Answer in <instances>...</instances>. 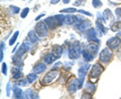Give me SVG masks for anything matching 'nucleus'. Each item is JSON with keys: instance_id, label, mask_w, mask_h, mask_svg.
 Returning <instances> with one entry per match:
<instances>
[{"instance_id": "ea45409f", "label": "nucleus", "mask_w": 121, "mask_h": 99, "mask_svg": "<svg viewBox=\"0 0 121 99\" xmlns=\"http://www.w3.org/2000/svg\"><path fill=\"white\" fill-rule=\"evenodd\" d=\"M81 98L82 99H85V98L86 99H91V98H92V96H91V94H89V93H84L81 96Z\"/></svg>"}, {"instance_id": "9b49d317", "label": "nucleus", "mask_w": 121, "mask_h": 99, "mask_svg": "<svg viewBox=\"0 0 121 99\" xmlns=\"http://www.w3.org/2000/svg\"><path fill=\"white\" fill-rule=\"evenodd\" d=\"M78 89L79 88H78L77 79H72L71 81H70V83L68 84V91H69V93L74 94Z\"/></svg>"}, {"instance_id": "c03bdc74", "label": "nucleus", "mask_w": 121, "mask_h": 99, "mask_svg": "<svg viewBox=\"0 0 121 99\" xmlns=\"http://www.w3.org/2000/svg\"><path fill=\"white\" fill-rule=\"evenodd\" d=\"M2 59H3V50L0 49V60L2 61Z\"/></svg>"}, {"instance_id": "e433bc0d", "label": "nucleus", "mask_w": 121, "mask_h": 99, "mask_svg": "<svg viewBox=\"0 0 121 99\" xmlns=\"http://www.w3.org/2000/svg\"><path fill=\"white\" fill-rule=\"evenodd\" d=\"M2 74L4 76L7 75V65L5 63H2Z\"/></svg>"}, {"instance_id": "a18cd8bd", "label": "nucleus", "mask_w": 121, "mask_h": 99, "mask_svg": "<svg viewBox=\"0 0 121 99\" xmlns=\"http://www.w3.org/2000/svg\"><path fill=\"white\" fill-rule=\"evenodd\" d=\"M60 0H51V3L52 4H56V3H59Z\"/></svg>"}, {"instance_id": "c9c22d12", "label": "nucleus", "mask_w": 121, "mask_h": 99, "mask_svg": "<svg viewBox=\"0 0 121 99\" xmlns=\"http://www.w3.org/2000/svg\"><path fill=\"white\" fill-rule=\"evenodd\" d=\"M21 76H22L21 71H18V72H16V73L13 74V79H14V80H17V79H19Z\"/></svg>"}, {"instance_id": "bb28decb", "label": "nucleus", "mask_w": 121, "mask_h": 99, "mask_svg": "<svg viewBox=\"0 0 121 99\" xmlns=\"http://www.w3.org/2000/svg\"><path fill=\"white\" fill-rule=\"evenodd\" d=\"M29 84V82H28V80H27V78L26 79H20V80H18V81H16V85L17 86H23V87H25V86H27Z\"/></svg>"}, {"instance_id": "2eb2a0df", "label": "nucleus", "mask_w": 121, "mask_h": 99, "mask_svg": "<svg viewBox=\"0 0 121 99\" xmlns=\"http://www.w3.org/2000/svg\"><path fill=\"white\" fill-rule=\"evenodd\" d=\"M102 15H103V19L105 21H112L113 18H114V16H113V14H112L110 9H105Z\"/></svg>"}, {"instance_id": "cd10ccee", "label": "nucleus", "mask_w": 121, "mask_h": 99, "mask_svg": "<svg viewBox=\"0 0 121 99\" xmlns=\"http://www.w3.org/2000/svg\"><path fill=\"white\" fill-rule=\"evenodd\" d=\"M36 79H37V75H36V73H30V74L27 75V80H28V82H29V83H33Z\"/></svg>"}, {"instance_id": "f03ea898", "label": "nucleus", "mask_w": 121, "mask_h": 99, "mask_svg": "<svg viewBox=\"0 0 121 99\" xmlns=\"http://www.w3.org/2000/svg\"><path fill=\"white\" fill-rule=\"evenodd\" d=\"M59 76H60V71L58 69L51 70L44 75V77L41 80V83H43V85H51Z\"/></svg>"}, {"instance_id": "20e7f679", "label": "nucleus", "mask_w": 121, "mask_h": 99, "mask_svg": "<svg viewBox=\"0 0 121 99\" xmlns=\"http://www.w3.org/2000/svg\"><path fill=\"white\" fill-rule=\"evenodd\" d=\"M112 58H113V52H112V50L109 47L102 50L101 53H100V55H99L100 62L102 64H104V65L108 64L112 60Z\"/></svg>"}, {"instance_id": "4468645a", "label": "nucleus", "mask_w": 121, "mask_h": 99, "mask_svg": "<svg viewBox=\"0 0 121 99\" xmlns=\"http://www.w3.org/2000/svg\"><path fill=\"white\" fill-rule=\"evenodd\" d=\"M45 68H47V66H45L44 63H39L33 67V72L36 74H40V73H43V72H44Z\"/></svg>"}, {"instance_id": "f8f14e48", "label": "nucleus", "mask_w": 121, "mask_h": 99, "mask_svg": "<svg viewBox=\"0 0 121 99\" xmlns=\"http://www.w3.org/2000/svg\"><path fill=\"white\" fill-rule=\"evenodd\" d=\"M89 68H90V65L89 64L83 65V66H81L80 68H79V70H78V76H79V78H85V76L87 74V72H88Z\"/></svg>"}, {"instance_id": "b1692460", "label": "nucleus", "mask_w": 121, "mask_h": 99, "mask_svg": "<svg viewBox=\"0 0 121 99\" xmlns=\"http://www.w3.org/2000/svg\"><path fill=\"white\" fill-rule=\"evenodd\" d=\"M110 29L112 32H118V30H121V21H115L113 22L110 26Z\"/></svg>"}, {"instance_id": "a19ab883", "label": "nucleus", "mask_w": 121, "mask_h": 99, "mask_svg": "<svg viewBox=\"0 0 121 99\" xmlns=\"http://www.w3.org/2000/svg\"><path fill=\"white\" fill-rule=\"evenodd\" d=\"M10 83H7V86H6V95L7 96H10Z\"/></svg>"}, {"instance_id": "aec40b11", "label": "nucleus", "mask_w": 121, "mask_h": 99, "mask_svg": "<svg viewBox=\"0 0 121 99\" xmlns=\"http://www.w3.org/2000/svg\"><path fill=\"white\" fill-rule=\"evenodd\" d=\"M77 19L78 17L75 16V15H67V16H65V23L68 25H71L73 23H76Z\"/></svg>"}, {"instance_id": "a878e982", "label": "nucleus", "mask_w": 121, "mask_h": 99, "mask_svg": "<svg viewBox=\"0 0 121 99\" xmlns=\"http://www.w3.org/2000/svg\"><path fill=\"white\" fill-rule=\"evenodd\" d=\"M18 36H19V32H15L13 33V36H11L10 40H9V45H12L15 44V41H16Z\"/></svg>"}, {"instance_id": "f3484780", "label": "nucleus", "mask_w": 121, "mask_h": 99, "mask_svg": "<svg viewBox=\"0 0 121 99\" xmlns=\"http://www.w3.org/2000/svg\"><path fill=\"white\" fill-rule=\"evenodd\" d=\"M82 55H83V58H84V60L87 61V62H91V61L94 59V55L90 51H88V50L82 51Z\"/></svg>"}, {"instance_id": "ddd939ff", "label": "nucleus", "mask_w": 121, "mask_h": 99, "mask_svg": "<svg viewBox=\"0 0 121 99\" xmlns=\"http://www.w3.org/2000/svg\"><path fill=\"white\" fill-rule=\"evenodd\" d=\"M27 39L31 41L32 44H36L39 40V36L36 33L35 30H30L27 35Z\"/></svg>"}, {"instance_id": "49530a36", "label": "nucleus", "mask_w": 121, "mask_h": 99, "mask_svg": "<svg viewBox=\"0 0 121 99\" xmlns=\"http://www.w3.org/2000/svg\"><path fill=\"white\" fill-rule=\"evenodd\" d=\"M69 2H70V0H63V3H65V4H68Z\"/></svg>"}, {"instance_id": "c85d7f7f", "label": "nucleus", "mask_w": 121, "mask_h": 99, "mask_svg": "<svg viewBox=\"0 0 121 99\" xmlns=\"http://www.w3.org/2000/svg\"><path fill=\"white\" fill-rule=\"evenodd\" d=\"M25 52H26V49H25V47H24V45H20V48L17 50V52L15 53L16 55H18V56H23L24 54H25Z\"/></svg>"}, {"instance_id": "9d476101", "label": "nucleus", "mask_w": 121, "mask_h": 99, "mask_svg": "<svg viewBox=\"0 0 121 99\" xmlns=\"http://www.w3.org/2000/svg\"><path fill=\"white\" fill-rule=\"evenodd\" d=\"M91 24H92V23H91L90 20H82L80 24H79L78 26H76V28H77L79 32H84L88 30L91 27Z\"/></svg>"}, {"instance_id": "37998d69", "label": "nucleus", "mask_w": 121, "mask_h": 99, "mask_svg": "<svg viewBox=\"0 0 121 99\" xmlns=\"http://www.w3.org/2000/svg\"><path fill=\"white\" fill-rule=\"evenodd\" d=\"M43 16H44V13H41V14H39L37 17H35V20H39V19H40V18L43 17Z\"/></svg>"}, {"instance_id": "2f4dec72", "label": "nucleus", "mask_w": 121, "mask_h": 99, "mask_svg": "<svg viewBox=\"0 0 121 99\" xmlns=\"http://www.w3.org/2000/svg\"><path fill=\"white\" fill-rule=\"evenodd\" d=\"M92 5L94 8H99L102 6V2L101 0H92Z\"/></svg>"}, {"instance_id": "7c9ffc66", "label": "nucleus", "mask_w": 121, "mask_h": 99, "mask_svg": "<svg viewBox=\"0 0 121 99\" xmlns=\"http://www.w3.org/2000/svg\"><path fill=\"white\" fill-rule=\"evenodd\" d=\"M9 9H10V11L12 12V14H17L18 12L20 11V9H19V7H17V6H14V5H10L9 6Z\"/></svg>"}, {"instance_id": "6e6552de", "label": "nucleus", "mask_w": 121, "mask_h": 99, "mask_svg": "<svg viewBox=\"0 0 121 99\" xmlns=\"http://www.w3.org/2000/svg\"><path fill=\"white\" fill-rule=\"evenodd\" d=\"M104 19H103V17H98L97 18V20H96V28H97V30L99 32V35L100 36H103V35H105L106 32V29L105 27H104Z\"/></svg>"}, {"instance_id": "de8ad7c7", "label": "nucleus", "mask_w": 121, "mask_h": 99, "mask_svg": "<svg viewBox=\"0 0 121 99\" xmlns=\"http://www.w3.org/2000/svg\"><path fill=\"white\" fill-rule=\"evenodd\" d=\"M117 36H118V37H120V40H121V32L117 33Z\"/></svg>"}, {"instance_id": "a211bd4d", "label": "nucleus", "mask_w": 121, "mask_h": 99, "mask_svg": "<svg viewBox=\"0 0 121 99\" xmlns=\"http://www.w3.org/2000/svg\"><path fill=\"white\" fill-rule=\"evenodd\" d=\"M87 50L88 51H90L91 53H92L93 55L97 54L98 50H99V45H98V43L97 44H94V43H90L88 45H87Z\"/></svg>"}, {"instance_id": "1a4fd4ad", "label": "nucleus", "mask_w": 121, "mask_h": 99, "mask_svg": "<svg viewBox=\"0 0 121 99\" xmlns=\"http://www.w3.org/2000/svg\"><path fill=\"white\" fill-rule=\"evenodd\" d=\"M44 22H45V24L48 25V27L50 28V29H55L56 26L58 25H60V23H59V21H58V19L56 18V16H54V17H48V18H45V20H44Z\"/></svg>"}, {"instance_id": "79ce46f5", "label": "nucleus", "mask_w": 121, "mask_h": 99, "mask_svg": "<svg viewBox=\"0 0 121 99\" xmlns=\"http://www.w3.org/2000/svg\"><path fill=\"white\" fill-rule=\"evenodd\" d=\"M79 12H80L81 14H84V15H88V16H92V14H91L90 12H88V11H85V10H83V9L79 10Z\"/></svg>"}, {"instance_id": "39448f33", "label": "nucleus", "mask_w": 121, "mask_h": 99, "mask_svg": "<svg viewBox=\"0 0 121 99\" xmlns=\"http://www.w3.org/2000/svg\"><path fill=\"white\" fill-rule=\"evenodd\" d=\"M35 32L39 36V37H44L48 36V25L45 24L44 21H39L35 24Z\"/></svg>"}, {"instance_id": "412c9836", "label": "nucleus", "mask_w": 121, "mask_h": 99, "mask_svg": "<svg viewBox=\"0 0 121 99\" xmlns=\"http://www.w3.org/2000/svg\"><path fill=\"white\" fill-rule=\"evenodd\" d=\"M21 58H22L21 56H18V55L15 54L12 58H11V60H12V62H13V64L15 65V66L20 67V66H22V64H23V61H22Z\"/></svg>"}, {"instance_id": "423d86ee", "label": "nucleus", "mask_w": 121, "mask_h": 99, "mask_svg": "<svg viewBox=\"0 0 121 99\" xmlns=\"http://www.w3.org/2000/svg\"><path fill=\"white\" fill-rule=\"evenodd\" d=\"M121 45V40L120 37L118 36H114V37H111L110 40H107V47H109L111 50H117Z\"/></svg>"}, {"instance_id": "4c0bfd02", "label": "nucleus", "mask_w": 121, "mask_h": 99, "mask_svg": "<svg viewBox=\"0 0 121 99\" xmlns=\"http://www.w3.org/2000/svg\"><path fill=\"white\" fill-rule=\"evenodd\" d=\"M87 1V0H76V1L74 2V5L75 6H80L81 4H83V3H85Z\"/></svg>"}, {"instance_id": "c756f323", "label": "nucleus", "mask_w": 121, "mask_h": 99, "mask_svg": "<svg viewBox=\"0 0 121 99\" xmlns=\"http://www.w3.org/2000/svg\"><path fill=\"white\" fill-rule=\"evenodd\" d=\"M55 16H56V19H58L60 25V24H63V23H65V15H62V14H56Z\"/></svg>"}, {"instance_id": "dca6fc26", "label": "nucleus", "mask_w": 121, "mask_h": 99, "mask_svg": "<svg viewBox=\"0 0 121 99\" xmlns=\"http://www.w3.org/2000/svg\"><path fill=\"white\" fill-rule=\"evenodd\" d=\"M58 59L56 57L52 54V53H51V54H47L44 57H43V61L45 64H52V62H55V61Z\"/></svg>"}, {"instance_id": "4be33fe9", "label": "nucleus", "mask_w": 121, "mask_h": 99, "mask_svg": "<svg viewBox=\"0 0 121 99\" xmlns=\"http://www.w3.org/2000/svg\"><path fill=\"white\" fill-rule=\"evenodd\" d=\"M12 90H13V97L14 98H23L21 88H19V87H17V86H14Z\"/></svg>"}, {"instance_id": "6ab92c4d", "label": "nucleus", "mask_w": 121, "mask_h": 99, "mask_svg": "<svg viewBox=\"0 0 121 99\" xmlns=\"http://www.w3.org/2000/svg\"><path fill=\"white\" fill-rule=\"evenodd\" d=\"M52 53L56 57V58H60L63 54V49L60 45H54L52 49Z\"/></svg>"}, {"instance_id": "0eeeda50", "label": "nucleus", "mask_w": 121, "mask_h": 99, "mask_svg": "<svg viewBox=\"0 0 121 99\" xmlns=\"http://www.w3.org/2000/svg\"><path fill=\"white\" fill-rule=\"evenodd\" d=\"M86 37L89 41H96V43H98V44L100 43V40L97 39V32L95 30V28L90 27L88 29V32H86Z\"/></svg>"}, {"instance_id": "72a5a7b5", "label": "nucleus", "mask_w": 121, "mask_h": 99, "mask_svg": "<svg viewBox=\"0 0 121 99\" xmlns=\"http://www.w3.org/2000/svg\"><path fill=\"white\" fill-rule=\"evenodd\" d=\"M28 12H29V8H28V7H26V8H24L23 10L21 11V13H20L21 18H25V17H26V15L28 14Z\"/></svg>"}, {"instance_id": "7ed1b4c3", "label": "nucleus", "mask_w": 121, "mask_h": 99, "mask_svg": "<svg viewBox=\"0 0 121 99\" xmlns=\"http://www.w3.org/2000/svg\"><path fill=\"white\" fill-rule=\"evenodd\" d=\"M80 53H81V47L79 41H74L73 45L68 48V55H69V58L72 60L78 59L80 57Z\"/></svg>"}, {"instance_id": "393cba45", "label": "nucleus", "mask_w": 121, "mask_h": 99, "mask_svg": "<svg viewBox=\"0 0 121 99\" xmlns=\"http://www.w3.org/2000/svg\"><path fill=\"white\" fill-rule=\"evenodd\" d=\"M85 90L87 91V92L93 93L94 91H95V85H94V83H92V82L86 83L85 84Z\"/></svg>"}, {"instance_id": "5701e85b", "label": "nucleus", "mask_w": 121, "mask_h": 99, "mask_svg": "<svg viewBox=\"0 0 121 99\" xmlns=\"http://www.w3.org/2000/svg\"><path fill=\"white\" fill-rule=\"evenodd\" d=\"M23 97L24 98H39V95L33 93L31 90H25V92L23 94Z\"/></svg>"}, {"instance_id": "f704fd0d", "label": "nucleus", "mask_w": 121, "mask_h": 99, "mask_svg": "<svg viewBox=\"0 0 121 99\" xmlns=\"http://www.w3.org/2000/svg\"><path fill=\"white\" fill-rule=\"evenodd\" d=\"M32 43L31 41H25V43H23V45H24V47H25V49H26V51H29V50H31V48H32V45H31Z\"/></svg>"}, {"instance_id": "473e14b6", "label": "nucleus", "mask_w": 121, "mask_h": 99, "mask_svg": "<svg viewBox=\"0 0 121 99\" xmlns=\"http://www.w3.org/2000/svg\"><path fill=\"white\" fill-rule=\"evenodd\" d=\"M75 12H77L76 8H66L60 10V13H75Z\"/></svg>"}, {"instance_id": "f257e3e1", "label": "nucleus", "mask_w": 121, "mask_h": 99, "mask_svg": "<svg viewBox=\"0 0 121 99\" xmlns=\"http://www.w3.org/2000/svg\"><path fill=\"white\" fill-rule=\"evenodd\" d=\"M104 71V68L101 66V64L97 63L95 64L94 66L91 68V71H90V74H89V80L90 82L92 83H97L98 80H99L101 74L103 73Z\"/></svg>"}, {"instance_id": "58836bf2", "label": "nucleus", "mask_w": 121, "mask_h": 99, "mask_svg": "<svg viewBox=\"0 0 121 99\" xmlns=\"http://www.w3.org/2000/svg\"><path fill=\"white\" fill-rule=\"evenodd\" d=\"M115 13H116L117 19H120V18H121V8H116Z\"/></svg>"}]
</instances>
